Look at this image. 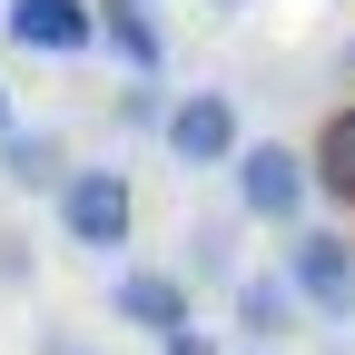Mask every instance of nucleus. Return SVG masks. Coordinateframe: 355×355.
Returning <instances> with one entry per match:
<instances>
[{"mask_svg":"<svg viewBox=\"0 0 355 355\" xmlns=\"http://www.w3.org/2000/svg\"><path fill=\"white\" fill-rule=\"evenodd\" d=\"M277 286L296 296V316H355V237H336V227H286Z\"/></svg>","mask_w":355,"mask_h":355,"instance_id":"obj_1","label":"nucleus"},{"mask_svg":"<svg viewBox=\"0 0 355 355\" xmlns=\"http://www.w3.org/2000/svg\"><path fill=\"white\" fill-rule=\"evenodd\" d=\"M227 355H247V345H227Z\"/></svg>","mask_w":355,"mask_h":355,"instance_id":"obj_17","label":"nucleus"},{"mask_svg":"<svg viewBox=\"0 0 355 355\" xmlns=\"http://www.w3.org/2000/svg\"><path fill=\"white\" fill-rule=\"evenodd\" d=\"M99 50L139 79V89H158L168 79V30L148 20V10H128V0H99Z\"/></svg>","mask_w":355,"mask_h":355,"instance_id":"obj_7","label":"nucleus"},{"mask_svg":"<svg viewBox=\"0 0 355 355\" xmlns=\"http://www.w3.org/2000/svg\"><path fill=\"white\" fill-rule=\"evenodd\" d=\"M306 178H316L326 198H345V207H355V99L316 119V148H306Z\"/></svg>","mask_w":355,"mask_h":355,"instance_id":"obj_10","label":"nucleus"},{"mask_svg":"<svg viewBox=\"0 0 355 355\" xmlns=\"http://www.w3.org/2000/svg\"><path fill=\"white\" fill-rule=\"evenodd\" d=\"M128 10H148V0H128Z\"/></svg>","mask_w":355,"mask_h":355,"instance_id":"obj_16","label":"nucleus"},{"mask_svg":"<svg viewBox=\"0 0 355 355\" xmlns=\"http://www.w3.org/2000/svg\"><path fill=\"white\" fill-rule=\"evenodd\" d=\"M60 355H69V345H60ZM79 355H89V345H79Z\"/></svg>","mask_w":355,"mask_h":355,"instance_id":"obj_18","label":"nucleus"},{"mask_svg":"<svg viewBox=\"0 0 355 355\" xmlns=\"http://www.w3.org/2000/svg\"><path fill=\"white\" fill-rule=\"evenodd\" d=\"M50 207H60V227H69L79 257H119L128 227H139V188H128V168H69Z\"/></svg>","mask_w":355,"mask_h":355,"instance_id":"obj_2","label":"nucleus"},{"mask_svg":"<svg viewBox=\"0 0 355 355\" xmlns=\"http://www.w3.org/2000/svg\"><path fill=\"white\" fill-rule=\"evenodd\" d=\"M158 148L178 168H227L247 139H237V89H178L158 109Z\"/></svg>","mask_w":355,"mask_h":355,"instance_id":"obj_4","label":"nucleus"},{"mask_svg":"<svg viewBox=\"0 0 355 355\" xmlns=\"http://www.w3.org/2000/svg\"><path fill=\"white\" fill-rule=\"evenodd\" d=\"M109 316L139 326L148 345H168V336L198 326V286L178 277V266H119V277H109Z\"/></svg>","mask_w":355,"mask_h":355,"instance_id":"obj_5","label":"nucleus"},{"mask_svg":"<svg viewBox=\"0 0 355 355\" xmlns=\"http://www.w3.org/2000/svg\"><path fill=\"white\" fill-rule=\"evenodd\" d=\"M10 128H20V109H10V89H0V139H10Z\"/></svg>","mask_w":355,"mask_h":355,"instance_id":"obj_13","label":"nucleus"},{"mask_svg":"<svg viewBox=\"0 0 355 355\" xmlns=\"http://www.w3.org/2000/svg\"><path fill=\"white\" fill-rule=\"evenodd\" d=\"M158 355H227V345H217V336H207V326H188V336H168V345H158Z\"/></svg>","mask_w":355,"mask_h":355,"instance_id":"obj_12","label":"nucleus"},{"mask_svg":"<svg viewBox=\"0 0 355 355\" xmlns=\"http://www.w3.org/2000/svg\"><path fill=\"white\" fill-rule=\"evenodd\" d=\"M237 178V217H257V227H306V198H316V178H306V148L286 139H247L227 158Z\"/></svg>","mask_w":355,"mask_h":355,"instance_id":"obj_3","label":"nucleus"},{"mask_svg":"<svg viewBox=\"0 0 355 355\" xmlns=\"http://www.w3.org/2000/svg\"><path fill=\"white\" fill-rule=\"evenodd\" d=\"M0 178L30 198H60V178H69V148H60V128H10L0 139Z\"/></svg>","mask_w":355,"mask_h":355,"instance_id":"obj_9","label":"nucleus"},{"mask_svg":"<svg viewBox=\"0 0 355 355\" xmlns=\"http://www.w3.org/2000/svg\"><path fill=\"white\" fill-rule=\"evenodd\" d=\"M217 10H237V0H217Z\"/></svg>","mask_w":355,"mask_h":355,"instance_id":"obj_15","label":"nucleus"},{"mask_svg":"<svg viewBox=\"0 0 355 355\" xmlns=\"http://www.w3.org/2000/svg\"><path fill=\"white\" fill-rule=\"evenodd\" d=\"M345 69H355V40H345Z\"/></svg>","mask_w":355,"mask_h":355,"instance_id":"obj_14","label":"nucleus"},{"mask_svg":"<svg viewBox=\"0 0 355 355\" xmlns=\"http://www.w3.org/2000/svg\"><path fill=\"white\" fill-rule=\"evenodd\" d=\"M0 30L30 60H89L99 50V0H0Z\"/></svg>","mask_w":355,"mask_h":355,"instance_id":"obj_6","label":"nucleus"},{"mask_svg":"<svg viewBox=\"0 0 355 355\" xmlns=\"http://www.w3.org/2000/svg\"><path fill=\"white\" fill-rule=\"evenodd\" d=\"M198 277H227V227H198Z\"/></svg>","mask_w":355,"mask_h":355,"instance_id":"obj_11","label":"nucleus"},{"mask_svg":"<svg viewBox=\"0 0 355 355\" xmlns=\"http://www.w3.org/2000/svg\"><path fill=\"white\" fill-rule=\"evenodd\" d=\"M227 316H237L247 355H277V345L296 336V296H286L277 277H227Z\"/></svg>","mask_w":355,"mask_h":355,"instance_id":"obj_8","label":"nucleus"}]
</instances>
